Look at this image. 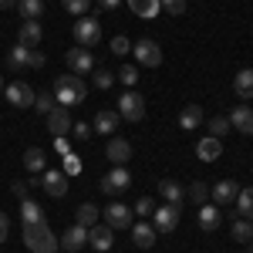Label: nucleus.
I'll list each match as a JSON object with an SVG mask.
<instances>
[{"label":"nucleus","instance_id":"44","mask_svg":"<svg viewBox=\"0 0 253 253\" xmlns=\"http://www.w3.org/2000/svg\"><path fill=\"white\" fill-rule=\"evenodd\" d=\"M118 78H122V81H125V84H128V88H132V84H135V81H138V71H135V68H132V64H125V68L118 71Z\"/></svg>","mask_w":253,"mask_h":253},{"label":"nucleus","instance_id":"2","mask_svg":"<svg viewBox=\"0 0 253 253\" xmlns=\"http://www.w3.org/2000/svg\"><path fill=\"white\" fill-rule=\"evenodd\" d=\"M24 247L31 253H54L61 243L47 223H31V226H24Z\"/></svg>","mask_w":253,"mask_h":253},{"label":"nucleus","instance_id":"6","mask_svg":"<svg viewBox=\"0 0 253 253\" xmlns=\"http://www.w3.org/2000/svg\"><path fill=\"white\" fill-rule=\"evenodd\" d=\"M98 186H101V193H105V196H118V193H125V189L132 186V172H128L125 166H115V169L105 175Z\"/></svg>","mask_w":253,"mask_h":253},{"label":"nucleus","instance_id":"20","mask_svg":"<svg viewBox=\"0 0 253 253\" xmlns=\"http://www.w3.org/2000/svg\"><path fill=\"white\" fill-rule=\"evenodd\" d=\"M118 122H122V115H118V112L101 108V112L95 115V125H91V128H95V132H101V135H112V132L118 128Z\"/></svg>","mask_w":253,"mask_h":253},{"label":"nucleus","instance_id":"12","mask_svg":"<svg viewBox=\"0 0 253 253\" xmlns=\"http://www.w3.org/2000/svg\"><path fill=\"white\" fill-rule=\"evenodd\" d=\"M105 223H108L112 230H128V226H132V206H125V203H108Z\"/></svg>","mask_w":253,"mask_h":253},{"label":"nucleus","instance_id":"18","mask_svg":"<svg viewBox=\"0 0 253 253\" xmlns=\"http://www.w3.org/2000/svg\"><path fill=\"white\" fill-rule=\"evenodd\" d=\"M230 128L243 132V135H253V108H247V105H236L233 112H230Z\"/></svg>","mask_w":253,"mask_h":253},{"label":"nucleus","instance_id":"7","mask_svg":"<svg viewBox=\"0 0 253 253\" xmlns=\"http://www.w3.org/2000/svg\"><path fill=\"white\" fill-rule=\"evenodd\" d=\"M75 41H78L81 47H91V44H98L101 41V24H98L95 17H78L75 20Z\"/></svg>","mask_w":253,"mask_h":253},{"label":"nucleus","instance_id":"45","mask_svg":"<svg viewBox=\"0 0 253 253\" xmlns=\"http://www.w3.org/2000/svg\"><path fill=\"white\" fill-rule=\"evenodd\" d=\"M7 233H10V219H7V213L0 210V243L7 240Z\"/></svg>","mask_w":253,"mask_h":253},{"label":"nucleus","instance_id":"27","mask_svg":"<svg viewBox=\"0 0 253 253\" xmlns=\"http://www.w3.org/2000/svg\"><path fill=\"white\" fill-rule=\"evenodd\" d=\"M41 38H44V31H41L38 20H24V24H20V44H27V47H38Z\"/></svg>","mask_w":253,"mask_h":253},{"label":"nucleus","instance_id":"13","mask_svg":"<svg viewBox=\"0 0 253 253\" xmlns=\"http://www.w3.org/2000/svg\"><path fill=\"white\" fill-rule=\"evenodd\" d=\"M58 243H61V250H68V253H78L84 243H88V226H81V223H75L71 230H64V233L58 236Z\"/></svg>","mask_w":253,"mask_h":253},{"label":"nucleus","instance_id":"38","mask_svg":"<svg viewBox=\"0 0 253 253\" xmlns=\"http://www.w3.org/2000/svg\"><path fill=\"white\" fill-rule=\"evenodd\" d=\"M159 3H162V10L172 14V17H182V14H186V0H159Z\"/></svg>","mask_w":253,"mask_h":253},{"label":"nucleus","instance_id":"41","mask_svg":"<svg viewBox=\"0 0 253 253\" xmlns=\"http://www.w3.org/2000/svg\"><path fill=\"white\" fill-rule=\"evenodd\" d=\"M128 51H132V41L128 38H122V34L112 38V54H128Z\"/></svg>","mask_w":253,"mask_h":253},{"label":"nucleus","instance_id":"26","mask_svg":"<svg viewBox=\"0 0 253 253\" xmlns=\"http://www.w3.org/2000/svg\"><path fill=\"white\" fill-rule=\"evenodd\" d=\"M233 91L243 98V101H247V98H253V68H243V71H236Z\"/></svg>","mask_w":253,"mask_h":253},{"label":"nucleus","instance_id":"51","mask_svg":"<svg viewBox=\"0 0 253 253\" xmlns=\"http://www.w3.org/2000/svg\"><path fill=\"white\" fill-rule=\"evenodd\" d=\"M3 88H7V84H3V75H0V91H3Z\"/></svg>","mask_w":253,"mask_h":253},{"label":"nucleus","instance_id":"15","mask_svg":"<svg viewBox=\"0 0 253 253\" xmlns=\"http://www.w3.org/2000/svg\"><path fill=\"white\" fill-rule=\"evenodd\" d=\"M88 243H91L98 253L112 250V243H115V236H112V226H108V223H95V226L88 230Z\"/></svg>","mask_w":253,"mask_h":253},{"label":"nucleus","instance_id":"11","mask_svg":"<svg viewBox=\"0 0 253 253\" xmlns=\"http://www.w3.org/2000/svg\"><path fill=\"white\" fill-rule=\"evenodd\" d=\"M41 186H44V193H47V196L61 199V196L68 193V172H61V169H44Z\"/></svg>","mask_w":253,"mask_h":253},{"label":"nucleus","instance_id":"42","mask_svg":"<svg viewBox=\"0 0 253 253\" xmlns=\"http://www.w3.org/2000/svg\"><path fill=\"white\" fill-rule=\"evenodd\" d=\"M91 132H95V128H91L88 122H75V125H71V135L81 138V142H84V138H91Z\"/></svg>","mask_w":253,"mask_h":253},{"label":"nucleus","instance_id":"34","mask_svg":"<svg viewBox=\"0 0 253 253\" xmlns=\"http://www.w3.org/2000/svg\"><path fill=\"white\" fill-rule=\"evenodd\" d=\"M206 128H210L213 138H223L226 132H233V128H230V118H223V115H213L210 122H206Z\"/></svg>","mask_w":253,"mask_h":253},{"label":"nucleus","instance_id":"14","mask_svg":"<svg viewBox=\"0 0 253 253\" xmlns=\"http://www.w3.org/2000/svg\"><path fill=\"white\" fill-rule=\"evenodd\" d=\"M105 156H108V162H115V166H125L132 159V142L128 138H108Z\"/></svg>","mask_w":253,"mask_h":253},{"label":"nucleus","instance_id":"29","mask_svg":"<svg viewBox=\"0 0 253 253\" xmlns=\"http://www.w3.org/2000/svg\"><path fill=\"white\" fill-rule=\"evenodd\" d=\"M98 216H101V210H98L95 203H81L78 210H75V219H78L81 226H88V230L98 223Z\"/></svg>","mask_w":253,"mask_h":253},{"label":"nucleus","instance_id":"23","mask_svg":"<svg viewBox=\"0 0 253 253\" xmlns=\"http://www.w3.org/2000/svg\"><path fill=\"white\" fill-rule=\"evenodd\" d=\"M159 193H162L166 203H172V206H182V199H186V189H182L175 179H162V182H159Z\"/></svg>","mask_w":253,"mask_h":253},{"label":"nucleus","instance_id":"21","mask_svg":"<svg viewBox=\"0 0 253 253\" xmlns=\"http://www.w3.org/2000/svg\"><path fill=\"white\" fill-rule=\"evenodd\" d=\"M125 3L132 7L135 17H145V20H152V17L162 14V3H159V0H125Z\"/></svg>","mask_w":253,"mask_h":253},{"label":"nucleus","instance_id":"10","mask_svg":"<svg viewBox=\"0 0 253 253\" xmlns=\"http://www.w3.org/2000/svg\"><path fill=\"white\" fill-rule=\"evenodd\" d=\"M64 61H68V68H71V75H88L91 68H95V58H91V51L88 47H71L68 54H64Z\"/></svg>","mask_w":253,"mask_h":253},{"label":"nucleus","instance_id":"25","mask_svg":"<svg viewBox=\"0 0 253 253\" xmlns=\"http://www.w3.org/2000/svg\"><path fill=\"white\" fill-rule=\"evenodd\" d=\"M132 243H135L138 250H149V247L156 243V226H149V223H135V230H132Z\"/></svg>","mask_w":253,"mask_h":253},{"label":"nucleus","instance_id":"28","mask_svg":"<svg viewBox=\"0 0 253 253\" xmlns=\"http://www.w3.org/2000/svg\"><path fill=\"white\" fill-rule=\"evenodd\" d=\"M20 219H24V226H31V223H44V210H41L34 199H20Z\"/></svg>","mask_w":253,"mask_h":253},{"label":"nucleus","instance_id":"5","mask_svg":"<svg viewBox=\"0 0 253 253\" xmlns=\"http://www.w3.org/2000/svg\"><path fill=\"white\" fill-rule=\"evenodd\" d=\"M3 98H7L14 108H31L34 98H38V91H34L27 81H10V84L3 88Z\"/></svg>","mask_w":253,"mask_h":253},{"label":"nucleus","instance_id":"39","mask_svg":"<svg viewBox=\"0 0 253 253\" xmlns=\"http://www.w3.org/2000/svg\"><path fill=\"white\" fill-rule=\"evenodd\" d=\"M112 84H115V75H112V71H95V88L108 91Z\"/></svg>","mask_w":253,"mask_h":253},{"label":"nucleus","instance_id":"50","mask_svg":"<svg viewBox=\"0 0 253 253\" xmlns=\"http://www.w3.org/2000/svg\"><path fill=\"white\" fill-rule=\"evenodd\" d=\"M7 7H17V0H0V10H7Z\"/></svg>","mask_w":253,"mask_h":253},{"label":"nucleus","instance_id":"52","mask_svg":"<svg viewBox=\"0 0 253 253\" xmlns=\"http://www.w3.org/2000/svg\"><path fill=\"white\" fill-rule=\"evenodd\" d=\"M250 253H253V240H250Z\"/></svg>","mask_w":253,"mask_h":253},{"label":"nucleus","instance_id":"22","mask_svg":"<svg viewBox=\"0 0 253 253\" xmlns=\"http://www.w3.org/2000/svg\"><path fill=\"white\" fill-rule=\"evenodd\" d=\"M196 156L203 159V162H216V159L223 156V145H219V138H213V135H206L199 145H196Z\"/></svg>","mask_w":253,"mask_h":253},{"label":"nucleus","instance_id":"30","mask_svg":"<svg viewBox=\"0 0 253 253\" xmlns=\"http://www.w3.org/2000/svg\"><path fill=\"white\" fill-rule=\"evenodd\" d=\"M24 166H27V172H44V169H47L44 149H27V152H24Z\"/></svg>","mask_w":253,"mask_h":253},{"label":"nucleus","instance_id":"24","mask_svg":"<svg viewBox=\"0 0 253 253\" xmlns=\"http://www.w3.org/2000/svg\"><path fill=\"white\" fill-rule=\"evenodd\" d=\"M203 125V108L199 105H186L182 112H179V128H186V132H193Z\"/></svg>","mask_w":253,"mask_h":253},{"label":"nucleus","instance_id":"9","mask_svg":"<svg viewBox=\"0 0 253 253\" xmlns=\"http://www.w3.org/2000/svg\"><path fill=\"white\" fill-rule=\"evenodd\" d=\"M31 51L34 47H27V44H14L10 51H7V58H3V68L10 71V75H17V71H24V68H31Z\"/></svg>","mask_w":253,"mask_h":253},{"label":"nucleus","instance_id":"31","mask_svg":"<svg viewBox=\"0 0 253 253\" xmlns=\"http://www.w3.org/2000/svg\"><path fill=\"white\" fill-rule=\"evenodd\" d=\"M233 203H236V213L243 219H253V189H240Z\"/></svg>","mask_w":253,"mask_h":253},{"label":"nucleus","instance_id":"17","mask_svg":"<svg viewBox=\"0 0 253 253\" xmlns=\"http://www.w3.org/2000/svg\"><path fill=\"white\" fill-rule=\"evenodd\" d=\"M71 125H75V122H71V115H68V108H61V105L47 115V128H51V135H54V138L68 135V132H71Z\"/></svg>","mask_w":253,"mask_h":253},{"label":"nucleus","instance_id":"1","mask_svg":"<svg viewBox=\"0 0 253 253\" xmlns=\"http://www.w3.org/2000/svg\"><path fill=\"white\" fill-rule=\"evenodd\" d=\"M54 101H58L61 108H75V105H84V98H88V84L78 78V75H61L54 81Z\"/></svg>","mask_w":253,"mask_h":253},{"label":"nucleus","instance_id":"16","mask_svg":"<svg viewBox=\"0 0 253 253\" xmlns=\"http://www.w3.org/2000/svg\"><path fill=\"white\" fill-rule=\"evenodd\" d=\"M219 223H223V213L216 210V203H203L199 206V230L203 233H216Z\"/></svg>","mask_w":253,"mask_h":253},{"label":"nucleus","instance_id":"43","mask_svg":"<svg viewBox=\"0 0 253 253\" xmlns=\"http://www.w3.org/2000/svg\"><path fill=\"white\" fill-rule=\"evenodd\" d=\"M64 172H68V175H78L81 172V159L75 156V152H68V156H64Z\"/></svg>","mask_w":253,"mask_h":253},{"label":"nucleus","instance_id":"48","mask_svg":"<svg viewBox=\"0 0 253 253\" xmlns=\"http://www.w3.org/2000/svg\"><path fill=\"white\" fill-rule=\"evenodd\" d=\"M54 145H58V152H61V156H68V152H71V145L64 142V135H61V138H54Z\"/></svg>","mask_w":253,"mask_h":253},{"label":"nucleus","instance_id":"49","mask_svg":"<svg viewBox=\"0 0 253 253\" xmlns=\"http://www.w3.org/2000/svg\"><path fill=\"white\" fill-rule=\"evenodd\" d=\"M122 0H98V7H105V10H115Z\"/></svg>","mask_w":253,"mask_h":253},{"label":"nucleus","instance_id":"36","mask_svg":"<svg viewBox=\"0 0 253 253\" xmlns=\"http://www.w3.org/2000/svg\"><path fill=\"white\" fill-rule=\"evenodd\" d=\"M64 3V10L68 14H75V17H84L88 14V7H91V0H61Z\"/></svg>","mask_w":253,"mask_h":253},{"label":"nucleus","instance_id":"33","mask_svg":"<svg viewBox=\"0 0 253 253\" xmlns=\"http://www.w3.org/2000/svg\"><path fill=\"white\" fill-rule=\"evenodd\" d=\"M233 240H236V243H250V240H253V223H250V219L240 216V219L233 223Z\"/></svg>","mask_w":253,"mask_h":253},{"label":"nucleus","instance_id":"32","mask_svg":"<svg viewBox=\"0 0 253 253\" xmlns=\"http://www.w3.org/2000/svg\"><path fill=\"white\" fill-rule=\"evenodd\" d=\"M17 10L24 20H38L44 14V0H17Z\"/></svg>","mask_w":253,"mask_h":253},{"label":"nucleus","instance_id":"40","mask_svg":"<svg viewBox=\"0 0 253 253\" xmlns=\"http://www.w3.org/2000/svg\"><path fill=\"white\" fill-rule=\"evenodd\" d=\"M152 210H156V203H152L149 196H142V199L135 203V210H132V213H135V216H152Z\"/></svg>","mask_w":253,"mask_h":253},{"label":"nucleus","instance_id":"37","mask_svg":"<svg viewBox=\"0 0 253 253\" xmlns=\"http://www.w3.org/2000/svg\"><path fill=\"white\" fill-rule=\"evenodd\" d=\"M189 199L203 206V203L210 199V186H206V182H193V186H189Z\"/></svg>","mask_w":253,"mask_h":253},{"label":"nucleus","instance_id":"47","mask_svg":"<svg viewBox=\"0 0 253 253\" xmlns=\"http://www.w3.org/2000/svg\"><path fill=\"white\" fill-rule=\"evenodd\" d=\"M44 64H47V58L41 51H31V68H44Z\"/></svg>","mask_w":253,"mask_h":253},{"label":"nucleus","instance_id":"19","mask_svg":"<svg viewBox=\"0 0 253 253\" xmlns=\"http://www.w3.org/2000/svg\"><path fill=\"white\" fill-rule=\"evenodd\" d=\"M236 193H240V186H236L233 179H219L213 189H210V196L216 199V206H230L236 199Z\"/></svg>","mask_w":253,"mask_h":253},{"label":"nucleus","instance_id":"35","mask_svg":"<svg viewBox=\"0 0 253 253\" xmlns=\"http://www.w3.org/2000/svg\"><path fill=\"white\" fill-rule=\"evenodd\" d=\"M34 108H38L41 115H51V112L58 108V105H54V95H51V91H41V95L34 98Z\"/></svg>","mask_w":253,"mask_h":253},{"label":"nucleus","instance_id":"3","mask_svg":"<svg viewBox=\"0 0 253 253\" xmlns=\"http://www.w3.org/2000/svg\"><path fill=\"white\" fill-rule=\"evenodd\" d=\"M179 216H182V206H172V203H162L152 210V226L156 233H172L179 226Z\"/></svg>","mask_w":253,"mask_h":253},{"label":"nucleus","instance_id":"4","mask_svg":"<svg viewBox=\"0 0 253 253\" xmlns=\"http://www.w3.org/2000/svg\"><path fill=\"white\" fill-rule=\"evenodd\" d=\"M115 112L125 118V122H142V118H145V98L138 95V91H125V95L118 98Z\"/></svg>","mask_w":253,"mask_h":253},{"label":"nucleus","instance_id":"46","mask_svg":"<svg viewBox=\"0 0 253 253\" xmlns=\"http://www.w3.org/2000/svg\"><path fill=\"white\" fill-rule=\"evenodd\" d=\"M10 189H14V196H17V199H27V189H31V182H14Z\"/></svg>","mask_w":253,"mask_h":253},{"label":"nucleus","instance_id":"8","mask_svg":"<svg viewBox=\"0 0 253 253\" xmlns=\"http://www.w3.org/2000/svg\"><path fill=\"white\" fill-rule=\"evenodd\" d=\"M132 51H135V61H138V64H145V68H159V64H162V47H159L152 38L135 41Z\"/></svg>","mask_w":253,"mask_h":253}]
</instances>
